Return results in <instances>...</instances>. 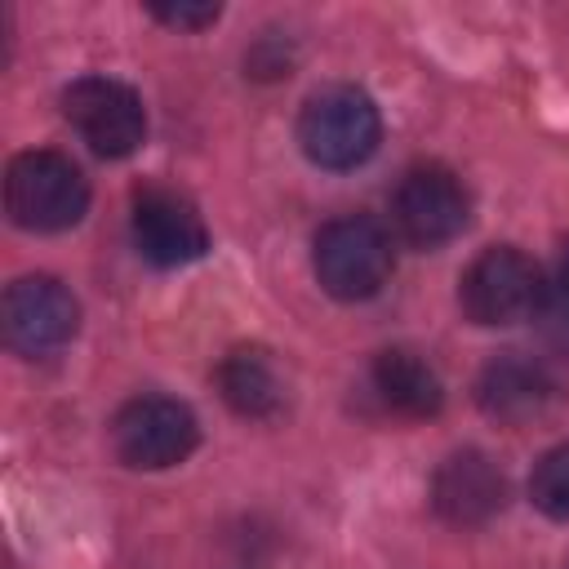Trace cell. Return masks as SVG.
<instances>
[{"label":"cell","instance_id":"9","mask_svg":"<svg viewBox=\"0 0 569 569\" xmlns=\"http://www.w3.org/2000/svg\"><path fill=\"white\" fill-rule=\"evenodd\" d=\"M133 244L156 267H187L204 258L209 231L187 196L169 187H142L133 196Z\"/></svg>","mask_w":569,"mask_h":569},{"label":"cell","instance_id":"10","mask_svg":"<svg viewBox=\"0 0 569 569\" xmlns=\"http://www.w3.org/2000/svg\"><path fill=\"white\" fill-rule=\"evenodd\" d=\"M431 502L449 525H485L507 502V480L489 453L462 449L449 453L431 480Z\"/></svg>","mask_w":569,"mask_h":569},{"label":"cell","instance_id":"15","mask_svg":"<svg viewBox=\"0 0 569 569\" xmlns=\"http://www.w3.org/2000/svg\"><path fill=\"white\" fill-rule=\"evenodd\" d=\"M529 498L551 520H569V445H556L542 453V462L529 476Z\"/></svg>","mask_w":569,"mask_h":569},{"label":"cell","instance_id":"13","mask_svg":"<svg viewBox=\"0 0 569 569\" xmlns=\"http://www.w3.org/2000/svg\"><path fill=\"white\" fill-rule=\"evenodd\" d=\"M218 391L222 400L244 413V418H271L280 405H284V387H280V373L271 365L267 351L258 347H236L227 351V360L218 365Z\"/></svg>","mask_w":569,"mask_h":569},{"label":"cell","instance_id":"3","mask_svg":"<svg viewBox=\"0 0 569 569\" xmlns=\"http://www.w3.org/2000/svg\"><path fill=\"white\" fill-rule=\"evenodd\" d=\"M311 267L325 293L342 302L373 298L391 276V240L365 213H342L316 231Z\"/></svg>","mask_w":569,"mask_h":569},{"label":"cell","instance_id":"11","mask_svg":"<svg viewBox=\"0 0 569 569\" xmlns=\"http://www.w3.org/2000/svg\"><path fill=\"white\" fill-rule=\"evenodd\" d=\"M476 400L489 418L507 422V427H520L529 418H538L551 400V378L538 360L520 356V351H507L498 360L485 365L480 382H476Z\"/></svg>","mask_w":569,"mask_h":569},{"label":"cell","instance_id":"6","mask_svg":"<svg viewBox=\"0 0 569 569\" xmlns=\"http://www.w3.org/2000/svg\"><path fill=\"white\" fill-rule=\"evenodd\" d=\"M538 293H542V271L520 249L493 244L467 267L458 302L476 325H516L538 311Z\"/></svg>","mask_w":569,"mask_h":569},{"label":"cell","instance_id":"2","mask_svg":"<svg viewBox=\"0 0 569 569\" xmlns=\"http://www.w3.org/2000/svg\"><path fill=\"white\" fill-rule=\"evenodd\" d=\"M4 209L22 231H67L89 209V182L58 151H22L4 173Z\"/></svg>","mask_w":569,"mask_h":569},{"label":"cell","instance_id":"12","mask_svg":"<svg viewBox=\"0 0 569 569\" xmlns=\"http://www.w3.org/2000/svg\"><path fill=\"white\" fill-rule=\"evenodd\" d=\"M373 391L378 400L400 418H431L445 400L436 369L413 351H382L373 360Z\"/></svg>","mask_w":569,"mask_h":569},{"label":"cell","instance_id":"8","mask_svg":"<svg viewBox=\"0 0 569 569\" xmlns=\"http://www.w3.org/2000/svg\"><path fill=\"white\" fill-rule=\"evenodd\" d=\"M80 325V307L71 289L53 276H22L4 293V342L22 356H44L71 342Z\"/></svg>","mask_w":569,"mask_h":569},{"label":"cell","instance_id":"5","mask_svg":"<svg viewBox=\"0 0 569 569\" xmlns=\"http://www.w3.org/2000/svg\"><path fill=\"white\" fill-rule=\"evenodd\" d=\"M196 440H200L196 413L169 396H138L111 422V445H116L120 462H129L138 471L178 467L196 449Z\"/></svg>","mask_w":569,"mask_h":569},{"label":"cell","instance_id":"16","mask_svg":"<svg viewBox=\"0 0 569 569\" xmlns=\"http://www.w3.org/2000/svg\"><path fill=\"white\" fill-rule=\"evenodd\" d=\"M151 13L169 27H182V31H200L209 22H218V4H151Z\"/></svg>","mask_w":569,"mask_h":569},{"label":"cell","instance_id":"7","mask_svg":"<svg viewBox=\"0 0 569 569\" xmlns=\"http://www.w3.org/2000/svg\"><path fill=\"white\" fill-rule=\"evenodd\" d=\"M391 218L400 236L418 249L449 244L467 227V191L462 182L440 164H418L400 178L391 196Z\"/></svg>","mask_w":569,"mask_h":569},{"label":"cell","instance_id":"4","mask_svg":"<svg viewBox=\"0 0 569 569\" xmlns=\"http://www.w3.org/2000/svg\"><path fill=\"white\" fill-rule=\"evenodd\" d=\"M62 111L76 124V133L107 160H120L138 151L147 138V111L142 98L111 76H80L62 89Z\"/></svg>","mask_w":569,"mask_h":569},{"label":"cell","instance_id":"14","mask_svg":"<svg viewBox=\"0 0 569 569\" xmlns=\"http://www.w3.org/2000/svg\"><path fill=\"white\" fill-rule=\"evenodd\" d=\"M533 320L542 325V333L551 342H569V240L560 244L551 271L542 276V293H538Z\"/></svg>","mask_w":569,"mask_h":569},{"label":"cell","instance_id":"1","mask_svg":"<svg viewBox=\"0 0 569 569\" xmlns=\"http://www.w3.org/2000/svg\"><path fill=\"white\" fill-rule=\"evenodd\" d=\"M382 120L365 89L356 84H329L302 102L298 116V142L311 164L320 169H356L378 151Z\"/></svg>","mask_w":569,"mask_h":569}]
</instances>
